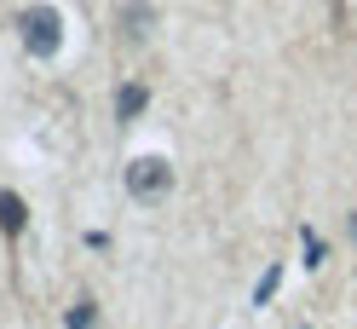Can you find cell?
Instances as JSON below:
<instances>
[{
    "mask_svg": "<svg viewBox=\"0 0 357 329\" xmlns=\"http://www.w3.org/2000/svg\"><path fill=\"white\" fill-rule=\"evenodd\" d=\"M24 47H29V58H58V47H63V17H58L52 6H29V12H24Z\"/></svg>",
    "mask_w": 357,
    "mask_h": 329,
    "instance_id": "1",
    "label": "cell"
},
{
    "mask_svg": "<svg viewBox=\"0 0 357 329\" xmlns=\"http://www.w3.org/2000/svg\"><path fill=\"white\" fill-rule=\"evenodd\" d=\"M127 191L139 196V203H155V196L173 191V162L167 156H139L127 168Z\"/></svg>",
    "mask_w": 357,
    "mask_h": 329,
    "instance_id": "2",
    "label": "cell"
},
{
    "mask_svg": "<svg viewBox=\"0 0 357 329\" xmlns=\"http://www.w3.org/2000/svg\"><path fill=\"white\" fill-rule=\"evenodd\" d=\"M24 226H29L24 196H17V191H0V231H6V237H24Z\"/></svg>",
    "mask_w": 357,
    "mask_h": 329,
    "instance_id": "3",
    "label": "cell"
},
{
    "mask_svg": "<svg viewBox=\"0 0 357 329\" xmlns=\"http://www.w3.org/2000/svg\"><path fill=\"white\" fill-rule=\"evenodd\" d=\"M150 24H155L150 0H127V12H121V29H127V41H144V35H150Z\"/></svg>",
    "mask_w": 357,
    "mask_h": 329,
    "instance_id": "4",
    "label": "cell"
},
{
    "mask_svg": "<svg viewBox=\"0 0 357 329\" xmlns=\"http://www.w3.org/2000/svg\"><path fill=\"white\" fill-rule=\"evenodd\" d=\"M144 104H150V87H139V81H127L121 93H116V116H121V122H132V116H139Z\"/></svg>",
    "mask_w": 357,
    "mask_h": 329,
    "instance_id": "5",
    "label": "cell"
},
{
    "mask_svg": "<svg viewBox=\"0 0 357 329\" xmlns=\"http://www.w3.org/2000/svg\"><path fill=\"white\" fill-rule=\"evenodd\" d=\"M63 323H70V329H98V306H93V300H75Z\"/></svg>",
    "mask_w": 357,
    "mask_h": 329,
    "instance_id": "6",
    "label": "cell"
},
{
    "mask_svg": "<svg viewBox=\"0 0 357 329\" xmlns=\"http://www.w3.org/2000/svg\"><path fill=\"white\" fill-rule=\"evenodd\" d=\"M277 283H282V272L271 266V272L259 277V289H254V306H265V300H271V295H277Z\"/></svg>",
    "mask_w": 357,
    "mask_h": 329,
    "instance_id": "7",
    "label": "cell"
},
{
    "mask_svg": "<svg viewBox=\"0 0 357 329\" xmlns=\"http://www.w3.org/2000/svg\"><path fill=\"white\" fill-rule=\"evenodd\" d=\"M305 266H323V237L305 231Z\"/></svg>",
    "mask_w": 357,
    "mask_h": 329,
    "instance_id": "8",
    "label": "cell"
}]
</instances>
